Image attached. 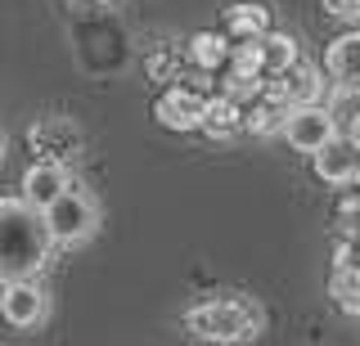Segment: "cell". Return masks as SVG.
<instances>
[{"instance_id": "3", "label": "cell", "mask_w": 360, "mask_h": 346, "mask_svg": "<svg viewBox=\"0 0 360 346\" xmlns=\"http://www.w3.org/2000/svg\"><path fill=\"white\" fill-rule=\"evenodd\" d=\"M41 220H45V229H50L54 248H82L90 234L99 229V203L72 180L50 207L41 211Z\"/></svg>"}, {"instance_id": "2", "label": "cell", "mask_w": 360, "mask_h": 346, "mask_svg": "<svg viewBox=\"0 0 360 346\" xmlns=\"http://www.w3.org/2000/svg\"><path fill=\"white\" fill-rule=\"evenodd\" d=\"M185 333L194 342H207V346H243L262 333V306L243 293H225V297H207L198 306L185 310Z\"/></svg>"}, {"instance_id": "11", "label": "cell", "mask_w": 360, "mask_h": 346, "mask_svg": "<svg viewBox=\"0 0 360 346\" xmlns=\"http://www.w3.org/2000/svg\"><path fill=\"white\" fill-rule=\"evenodd\" d=\"M356 166H360V153H356L342 135H333L329 144H320V149L311 153V171L320 175L324 185H333V189L352 185V180H356Z\"/></svg>"}, {"instance_id": "23", "label": "cell", "mask_w": 360, "mask_h": 346, "mask_svg": "<svg viewBox=\"0 0 360 346\" xmlns=\"http://www.w3.org/2000/svg\"><path fill=\"white\" fill-rule=\"evenodd\" d=\"M338 135H342V140H347V144H352V149L360 153V113H356L352 121H342V131H338Z\"/></svg>"}, {"instance_id": "6", "label": "cell", "mask_w": 360, "mask_h": 346, "mask_svg": "<svg viewBox=\"0 0 360 346\" xmlns=\"http://www.w3.org/2000/svg\"><path fill=\"white\" fill-rule=\"evenodd\" d=\"M279 135H284L297 153H315L320 144H329L338 135V121L329 117V108H324V104H297V108H288Z\"/></svg>"}, {"instance_id": "18", "label": "cell", "mask_w": 360, "mask_h": 346, "mask_svg": "<svg viewBox=\"0 0 360 346\" xmlns=\"http://www.w3.org/2000/svg\"><path fill=\"white\" fill-rule=\"evenodd\" d=\"M185 50H176V46H158L149 59H144V72H149V81H162V86H172L185 76Z\"/></svg>"}, {"instance_id": "24", "label": "cell", "mask_w": 360, "mask_h": 346, "mask_svg": "<svg viewBox=\"0 0 360 346\" xmlns=\"http://www.w3.org/2000/svg\"><path fill=\"white\" fill-rule=\"evenodd\" d=\"M68 5H77V9H117L122 0H68Z\"/></svg>"}, {"instance_id": "15", "label": "cell", "mask_w": 360, "mask_h": 346, "mask_svg": "<svg viewBox=\"0 0 360 346\" xmlns=\"http://www.w3.org/2000/svg\"><path fill=\"white\" fill-rule=\"evenodd\" d=\"M284 117H288V104L279 95H270L266 86L252 104H243V131L248 135H275V131L284 126Z\"/></svg>"}, {"instance_id": "19", "label": "cell", "mask_w": 360, "mask_h": 346, "mask_svg": "<svg viewBox=\"0 0 360 346\" xmlns=\"http://www.w3.org/2000/svg\"><path fill=\"white\" fill-rule=\"evenodd\" d=\"M221 81H217V95H225V99H234V104H252L257 95H262V86H266V76H248V72H230V68H221L217 72Z\"/></svg>"}, {"instance_id": "16", "label": "cell", "mask_w": 360, "mask_h": 346, "mask_svg": "<svg viewBox=\"0 0 360 346\" xmlns=\"http://www.w3.org/2000/svg\"><path fill=\"white\" fill-rule=\"evenodd\" d=\"M257 46H262V76H279L284 68H292V63L302 59L297 36H288V32H275V27H270L266 36H257Z\"/></svg>"}, {"instance_id": "4", "label": "cell", "mask_w": 360, "mask_h": 346, "mask_svg": "<svg viewBox=\"0 0 360 346\" xmlns=\"http://www.w3.org/2000/svg\"><path fill=\"white\" fill-rule=\"evenodd\" d=\"M27 144H32V153L45 162H72V158H82V149H86V135H82V126H77L72 117H59V113H50V117H37L32 121V131H27Z\"/></svg>"}, {"instance_id": "9", "label": "cell", "mask_w": 360, "mask_h": 346, "mask_svg": "<svg viewBox=\"0 0 360 346\" xmlns=\"http://www.w3.org/2000/svg\"><path fill=\"white\" fill-rule=\"evenodd\" d=\"M68 185H72V171H68L63 162H45V158H37V162L27 166V175H22V194H18V198H22L27 207L45 211Z\"/></svg>"}, {"instance_id": "8", "label": "cell", "mask_w": 360, "mask_h": 346, "mask_svg": "<svg viewBox=\"0 0 360 346\" xmlns=\"http://www.w3.org/2000/svg\"><path fill=\"white\" fill-rule=\"evenodd\" d=\"M266 91L270 95H279L288 108H297V104H320V91H324V72L315 68V63L307 59H297L292 68H284L279 76H266Z\"/></svg>"}, {"instance_id": "7", "label": "cell", "mask_w": 360, "mask_h": 346, "mask_svg": "<svg viewBox=\"0 0 360 346\" xmlns=\"http://www.w3.org/2000/svg\"><path fill=\"white\" fill-rule=\"evenodd\" d=\"M202 104H207L202 91H194V86H185V81H172V86H162V95L153 99V117H158V126L185 135V131H198Z\"/></svg>"}, {"instance_id": "1", "label": "cell", "mask_w": 360, "mask_h": 346, "mask_svg": "<svg viewBox=\"0 0 360 346\" xmlns=\"http://www.w3.org/2000/svg\"><path fill=\"white\" fill-rule=\"evenodd\" d=\"M54 256V239L41 211L22 198H0V284L9 279H41Z\"/></svg>"}, {"instance_id": "14", "label": "cell", "mask_w": 360, "mask_h": 346, "mask_svg": "<svg viewBox=\"0 0 360 346\" xmlns=\"http://www.w3.org/2000/svg\"><path fill=\"white\" fill-rule=\"evenodd\" d=\"M198 131H202L207 140H234V135L243 131V108L234 104V99H225V95H207Z\"/></svg>"}, {"instance_id": "17", "label": "cell", "mask_w": 360, "mask_h": 346, "mask_svg": "<svg viewBox=\"0 0 360 346\" xmlns=\"http://www.w3.org/2000/svg\"><path fill=\"white\" fill-rule=\"evenodd\" d=\"M329 297L342 315H360V261L352 265H333L329 274Z\"/></svg>"}, {"instance_id": "22", "label": "cell", "mask_w": 360, "mask_h": 346, "mask_svg": "<svg viewBox=\"0 0 360 346\" xmlns=\"http://www.w3.org/2000/svg\"><path fill=\"white\" fill-rule=\"evenodd\" d=\"M333 23H360V0H320Z\"/></svg>"}, {"instance_id": "25", "label": "cell", "mask_w": 360, "mask_h": 346, "mask_svg": "<svg viewBox=\"0 0 360 346\" xmlns=\"http://www.w3.org/2000/svg\"><path fill=\"white\" fill-rule=\"evenodd\" d=\"M0 158H5V135H0Z\"/></svg>"}, {"instance_id": "10", "label": "cell", "mask_w": 360, "mask_h": 346, "mask_svg": "<svg viewBox=\"0 0 360 346\" xmlns=\"http://www.w3.org/2000/svg\"><path fill=\"white\" fill-rule=\"evenodd\" d=\"M324 72L333 76L338 91H356L360 95V27L342 32V36L329 41L324 50Z\"/></svg>"}, {"instance_id": "20", "label": "cell", "mask_w": 360, "mask_h": 346, "mask_svg": "<svg viewBox=\"0 0 360 346\" xmlns=\"http://www.w3.org/2000/svg\"><path fill=\"white\" fill-rule=\"evenodd\" d=\"M333 220H338L342 234H360V185H342L338 207H333Z\"/></svg>"}, {"instance_id": "12", "label": "cell", "mask_w": 360, "mask_h": 346, "mask_svg": "<svg viewBox=\"0 0 360 346\" xmlns=\"http://www.w3.org/2000/svg\"><path fill=\"white\" fill-rule=\"evenodd\" d=\"M180 50H185L189 72L217 76V72L225 68V59H230V36H225V32H194V36H189Z\"/></svg>"}, {"instance_id": "13", "label": "cell", "mask_w": 360, "mask_h": 346, "mask_svg": "<svg viewBox=\"0 0 360 346\" xmlns=\"http://www.w3.org/2000/svg\"><path fill=\"white\" fill-rule=\"evenodd\" d=\"M221 32L230 41H257V36L270 32V9L262 0H234V5L225 9V18H221Z\"/></svg>"}, {"instance_id": "21", "label": "cell", "mask_w": 360, "mask_h": 346, "mask_svg": "<svg viewBox=\"0 0 360 346\" xmlns=\"http://www.w3.org/2000/svg\"><path fill=\"white\" fill-rule=\"evenodd\" d=\"M225 68L262 76V46H257V41H230V59H225Z\"/></svg>"}, {"instance_id": "5", "label": "cell", "mask_w": 360, "mask_h": 346, "mask_svg": "<svg viewBox=\"0 0 360 346\" xmlns=\"http://www.w3.org/2000/svg\"><path fill=\"white\" fill-rule=\"evenodd\" d=\"M45 315H50V297H45V288L37 279H9V284H0V319L9 328L32 333L45 324Z\"/></svg>"}]
</instances>
